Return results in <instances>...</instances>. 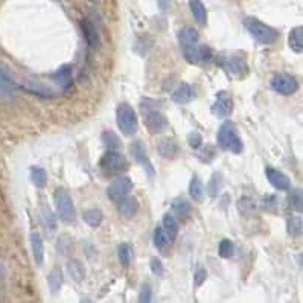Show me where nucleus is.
I'll use <instances>...</instances> for the list:
<instances>
[{"mask_svg":"<svg viewBox=\"0 0 303 303\" xmlns=\"http://www.w3.org/2000/svg\"><path fill=\"white\" fill-rule=\"evenodd\" d=\"M67 273L75 282H83L86 279V267L78 259H70L67 262Z\"/></svg>","mask_w":303,"mask_h":303,"instance_id":"nucleus-22","label":"nucleus"},{"mask_svg":"<svg viewBox=\"0 0 303 303\" xmlns=\"http://www.w3.org/2000/svg\"><path fill=\"white\" fill-rule=\"evenodd\" d=\"M265 177L270 181V184L273 187H276L277 191H288L291 187V180L288 175L273 168V166H267L265 168Z\"/></svg>","mask_w":303,"mask_h":303,"instance_id":"nucleus-12","label":"nucleus"},{"mask_svg":"<svg viewBox=\"0 0 303 303\" xmlns=\"http://www.w3.org/2000/svg\"><path fill=\"white\" fill-rule=\"evenodd\" d=\"M116 121H118L119 130L122 131L125 136H132V134L137 131L139 121H137L136 110L131 107L130 104H127V102L118 105V110H116Z\"/></svg>","mask_w":303,"mask_h":303,"instance_id":"nucleus-5","label":"nucleus"},{"mask_svg":"<svg viewBox=\"0 0 303 303\" xmlns=\"http://www.w3.org/2000/svg\"><path fill=\"white\" fill-rule=\"evenodd\" d=\"M99 166L105 173H121L127 168V159L118 151H107L101 157Z\"/></svg>","mask_w":303,"mask_h":303,"instance_id":"nucleus-7","label":"nucleus"},{"mask_svg":"<svg viewBox=\"0 0 303 303\" xmlns=\"http://www.w3.org/2000/svg\"><path fill=\"white\" fill-rule=\"evenodd\" d=\"M288 44H290V47L294 50V52H297V53H300L303 50V29L302 26H296L291 32H290V35H288Z\"/></svg>","mask_w":303,"mask_h":303,"instance_id":"nucleus-27","label":"nucleus"},{"mask_svg":"<svg viewBox=\"0 0 303 303\" xmlns=\"http://www.w3.org/2000/svg\"><path fill=\"white\" fill-rule=\"evenodd\" d=\"M177 37H178V42H180L183 49L192 47V46L198 43V32H197V29H194L191 26L180 28L178 32H177Z\"/></svg>","mask_w":303,"mask_h":303,"instance_id":"nucleus-18","label":"nucleus"},{"mask_svg":"<svg viewBox=\"0 0 303 303\" xmlns=\"http://www.w3.org/2000/svg\"><path fill=\"white\" fill-rule=\"evenodd\" d=\"M288 203H290V206H291V209H293V211H296V212H302V209H303L302 191H300V189L293 191V192L288 195Z\"/></svg>","mask_w":303,"mask_h":303,"instance_id":"nucleus-38","label":"nucleus"},{"mask_svg":"<svg viewBox=\"0 0 303 303\" xmlns=\"http://www.w3.org/2000/svg\"><path fill=\"white\" fill-rule=\"evenodd\" d=\"M163 230H165V233L168 235V238L174 241L175 238H177V235H178V222H177V219L174 215H165L163 217V227H162Z\"/></svg>","mask_w":303,"mask_h":303,"instance_id":"nucleus-32","label":"nucleus"},{"mask_svg":"<svg viewBox=\"0 0 303 303\" xmlns=\"http://www.w3.org/2000/svg\"><path fill=\"white\" fill-rule=\"evenodd\" d=\"M22 88L26 90L28 93H32V94H35V96L46 98V99H49V98H56V94H58L56 90H53L52 87L46 86L44 83H39V81H25V83L22 84Z\"/></svg>","mask_w":303,"mask_h":303,"instance_id":"nucleus-15","label":"nucleus"},{"mask_svg":"<svg viewBox=\"0 0 303 303\" xmlns=\"http://www.w3.org/2000/svg\"><path fill=\"white\" fill-rule=\"evenodd\" d=\"M233 242L230 241V239H227V238H224V239H221L219 241V245H218V255L221 256V258H224V259H227V258H230L232 255H233Z\"/></svg>","mask_w":303,"mask_h":303,"instance_id":"nucleus-39","label":"nucleus"},{"mask_svg":"<svg viewBox=\"0 0 303 303\" xmlns=\"http://www.w3.org/2000/svg\"><path fill=\"white\" fill-rule=\"evenodd\" d=\"M137 303H154L153 290H151V287H149L148 283H143V285L140 287Z\"/></svg>","mask_w":303,"mask_h":303,"instance_id":"nucleus-41","label":"nucleus"},{"mask_svg":"<svg viewBox=\"0 0 303 303\" xmlns=\"http://www.w3.org/2000/svg\"><path fill=\"white\" fill-rule=\"evenodd\" d=\"M29 242H31V250H32L34 262L39 267H42L44 263V244L42 235L37 233V232H32L29 235Z\"/></svg>","mask_w":303,"mask_h":303,"instance_id":"nucleus-17","label":"nucleus"},{"mask_svg":"<svg viewBox=\"0 0 303 303\" xmlns=\"http://www.w3.org/2000/svg\"><path fill=\"white\" fill-rule=\"evenodd\" d=\"M83 219L90 227H99L104 221V214L99 209H88L83 214Z\"/></svg>","mask_w":303,"mask_h":303,"instance_id":"nucleus-33","label":"nucleus"},{"mask_svg":"<svg viewBox=\"0 0 303 303\" xmlns=\"http://www.w3.org/2000/svg\"><path fill=\"white\" fill-rule=\"evenodd\" d=\"M221 187H222V174H212V177H211V180L207 183V192H209V195L211 197L218 195L219 191H221Z\"/></svg>","mask_w":303,"mask_h":303,"instance_id":"nucleus-35","label":"nucleus"},{"mask_svg":"<svg viewBox=\"0 0 303 303\" xmlns=\"http://www.w3.org/2000/svg\"><path fill=\"white\" fill-rule=\"evenodd\" d=\"M189 8H191V12H192L194 18L197 20V23L206 25V22H207V11H206L204 3L198 2V0H194V2H189Z\"/></svg>","mask_w":303,"mask_h":303,"instance_id":"nucleus-25","label":"nucleus"},{"mask_svg":"<svg viewBox=\"0 0 303 303\" xmlns=\"http://www.w3.org/2000/svg\"><path fill=\"white\" fill-rule=\"evenodd\" d=\"M118 258H119V262H121L124 267H128L131 262H132V258H134L132 245L128 244V242H122V244L118 247Z\"/></svg>","mask_w":303,"mask_h":303,"instance_id":"nucleus-30","label":"nucleus"},{"mask_svg":"<svg viewBox=\"0 0 303 303\" xmlns=\"http://www.w3.org/2000/svg\"><path fill=\"white\" fill-rule=\"evenodd\" d=\"M244 26L247 28V31L250 32L253 40L259 44H273L279 39V32L274 28L265 25L256 17H247L244 20Z\"/></svg>","mask_w":303,"mask_h":303,"instance_id":"nucleus-3","label":"nucleus"},{"mask_svg":"<svg viewBox=\"0 0 303 303\" xmlns=\"http://www.w3.org/2000/svg\"><path fill=\"white\" fill-rule=\"evenodd\" d=\"M171 207H173L174 215H177L180 218H187L191 215V211H192L191 204L186 200H183V198H175L173 201V204H171Z\"/></svg>","mask_w":303,"mask_h":303,"instance_id":"nucleus-31","label":"nucleus"},{"mask_svg":"<svg viewBox=\"0 0 303 303\" xmlns=\"http://www.w3.org/2000/svg\"><path fill=\"white\" fill-rule=\"evenodd\" d=\"M287 227H288V233L291 236H299L302 233V219L299 217L288 218Z\"/></svg>","mask_w":303,"mask_h":303,"instance_id":"nucleus-40","label":"nucleus"},{"mask_svg":"<svg viewBox=\"0 0 303 303\" xmlns=\"http://www.w3.org/2000/svg\"><path fill=\"white\" fill-rule=\"evenodd\" d=\"M157 151L160 153L162 157L165 159H174L177 154H178V145L177 142L173 140V139H163L159 142V146H157Z\"/></svg>","mask_w":303,"mask_h":303,"instance_id":"nucleus-23","label":"nucleus"},{"mask_svg":"<svg viewBox=\"0 0 303 303\" xmlns=\"http://www.w3.org/2000/svg\"><path fill=\"white\" fill-rule=\"evenodd\" d=\"M53 201H55V209H56L58 218L66 224H72L77 218V211H75V204H73L70 194L66 189L58 187L53 194Z\"/></svg>","mask_w":303,"mask_h":303,"instance_id":"nucleus-4","label":"nucleus"},{"mask_svg":"<svg viewBox=\"0 0 303 303\" xmlns=\"http://www.w3.org/2000/svg\"><path fill=\"white\" fill-rule=\"evenodd\" d=\"M149 267H151L153 274H156V276H163L165 268H163V263L160 262V259H157V258H151V260H149Z\"/></svg>","mask_w":303,"mask_h":303,"instance_id":"nucleus-44","label":"nucleus"},{"mask_svg":"<svg viewBox=\"0 0 303 303\" xmlns=\"http://www.w3.org/2000/svg\"><path fill=\"white\" fill-rule=\"evenodd\" d=\"M218 146L224 151H230L233 154H239L244 149L242 140L238 136L236 125L232 121H224L217 132Z\"/></svg>","mask_w":303,"mask_h":303,"instance_id":"nucleus-2","label":"nucleus"},{"mask_svg":"<svg viewBox=\"0 0 303 303\" xmlns=\"http://www.w3.org/2000/svg\"><path fill=\"white\" fill-rule=\"evenodd\" d=\"M154 244L159 250H163L171 244V239L168 238V235L165 233V230L162 227H157L154 230Z\"/></svg>","mask_w":303,"mask_h":303,"instance_id":"nucleus-36","label":"nucleus"},{"mask_svg":"<svg viewBox=\"0 0 303 303\" xmlns=\"http://www.w3.org/2000/svg\"><path fill=\"white\" fill-rule=\"evenodd\" d=\"M271 87L274 91L283 94V96H290L293 93L297 91V80L293 75L288 73H276L271 80Z\"/></svg>","mask_w":303,"mask_h":303,"instance_id":"nucleus-9","label":"nucleus"},{"mask_svg":"<svg viewBox=\"0 0 303 303\" xmlns=\"http://www.w3.org/2000/svg\"><path fill=\"white\" fill-rule=\"evenodd\" d=\"M238 209L242 215H250L253 212H256L258 209V203L250 198V197H242L239 201H238Z\"/></svg>","mask_w":303,"mask_h":303,"instance_id":"nucleus-34","label":"nucleus"},{"mask_svg":"<svg viewBox=\"0 0 303 303\" xmlns=\"http://www.w3.org/2000/svg\"><path fill=\"white\" fill-rule=\"evenodd\" d=\"M102 143L110 148L108 151H115L121 145V139L113 132V131H104L102 132Z\"/></svg>","mask_w":303,"mask_h":303,"instance_id":"nucleus-37","label":"nucleus"},{"mask_svg":"<svg viewBox=\"0 0 303 303\" xmlns=\"http://www.w3.org/2000/svg\"><path fill=\"white\" fill-rule=\"evenodd\" d=\"M221 66L227 70L229 75L236 77V78H241V77H244L247 73V64H245V61L241 56H236V55L222 58Z\"/></svg>","mask_w":303,"mask_h":303,"instance_id":"nucleus-11","label":"nucleus"},{"mask_svg":"<svg viewBox=\"0 0 303 303\" xmlns=\"http://www.w3.org/2000/svg\"><path fill=\"white\" fill-rule=\"evenodd\" d=\"M63 280H64V277H63V271L60 270V268H53L50 273H49V276H47V285H49V290L52 291V293H58L60 291V288L63 287Z\"/></svg>","mask_w":303,"mask_h":303,"instance_id":"nucleus-29","label":"nucleus"},{"mask_svg":"<svg viewBox=\"0 0 303 303\" xmlns=\"http://www.w3.org/2000/svg\"><path fill=\"white\" fill-rule=\"evenodd\" d=\"M183 55L189 63L200 64V63H206L212 60V49L204 44H195L192 47L183 49Z\"/></svg>","mask_w":303,"mask_h":303,"instance_id":"nucleus-10","label":"nucleus"},{"mask_svg":"<svg viewBox=\"0 0 303 303\" xmlns=\"http://www.w3.org/2000/svg\"><path fill=\"white\" fill-rule=\"evenodd\" d=\"M192 98H194V90L186 83H183L177 90H174L173 94H171V99L178 105H184V104L191 102Z\"/></svg>","mask_w":303,"mask_h":303,"instance_id":"nucleus-20","label":"nucleus"},{"mask_svg":"<svg viewBox=\"0 0 303 303\" xmlns=\"http://www.w3.org/2000/svg\"><path fill=\"white\" fill-rule=\"evenodd\" d=\"M215 157H217V149H215L212 145H209V146H204V148L200 151V160H201V162H204V163H209V162H212Z\"/></svg>","mask_w":303,"mask_h":303,"instance_id":"nucleus-42","label":"nucleus"},{"mask_svg":"<svg viewBox=\"0 0 303 303\" xmlns=\"http://www.w3.org/2000/svg\"><path fill=\"white\" fill-rule=\"evenodd\" d=\"M118 209H119V214L122 217L130 219L137 214V201L131 197H127L121 203H118Z\"/></svg>","mask_w":303,"mask_h":303,"instance_id":"nucleus-26","label":"nucleus"},{"mask_svg":"<svg viewBox=\"0 0 303 303\" xmlns=\"http://www.w3.org/2000/svg\"><path fill=\"white\" fill-rule=\"evenodd\" d=\"M29 178H31L32 184L39 189H43L44 186L47 184V174L42 166H31Z\"/></svg>","mask_w":303,"mask_h":303,"instance_id":"nucleus-28","label":"nucleus"},{"mask_svg":"<svg viewBox=\"0 0 303 303\" xmlns=\"http://www.w3.org/2000/svg\"><path fill=\"white\" fill-rule=\"evenodd\" d=\"M128 151H130L131 157L134 159V162L139 163V165H142L146 169V173H154V168H153V165H151V162L148 159L146 149H145V146H143V143L140 140L132 142L130 145V148H128Z\"/></svg>","mask_w":303,"mask_h":303,"instance_id":"nucleus-13","label":"nucleus"},{"mask_svg":"<svg viewBox=\"0 0 303 303\" xmlns=\"http://www.w3.org/2000/svg\"><path fill=\"white\" fill-rule=\"evenodd\" d=\"M206 277H207L206 270H204V268H198V270L195 271V276H194V279H195V285H197V287L203 285V283H204V280H206Z\"/></svg>","mask_w":303,"mask_h":303,"instance_id":"nucleus-45","label":"nucleus"},{"mask_svg":"<svg viewBox=\"0 0 303 303\" xmlns=\"http://www.w3.org/2000/svg\"><path fill=\"white\" fill-rule=\"evenodd\" d=\"M140 111L143 116V122L145 127L148 128L149 132L153 134H159L168 127V119L165 118V115L159 110V105L156 101L153 99H142L140 102Z\"/></svg>","mask_w":303,"mask_h":303,"instance_id":"nucleus-1","label":"nucleus"},{"mask_svg":"<svg viewBox=\"0 0 303 303\" xmlns=\"http://www.w3.org/2000/svg\"><path fill=\"white\" fill-rule=\"evenodd\" d=\"M81 29H83V34H84V39H86L87 44L93 49L99 47V43H101V37H99V32L98 29L94 28V25L88 20H83L81 22Z\"/></svg>","mask_w":303,"mask_h":303,"instance_id":"nucleus-19","label":"nucleus"},{"mask_svg":"<svg viewBox=\"0 0 303 303\" xmlns=\"http://www.w3.org/2000/svg\"><path fill=\"white\" fill-rule=\"evenodd\" d=\"M15 96H17V84L14 78L3 69H0V99L12 101L15 99Z\"/></svg>","mask_w":303,"mask_h":303,"instance_id":"nucleus-14","label":"nucleus"},{"mask_svg":"<svg viewBox=\"0 0 303 303\" xmlns=\"http://www.w3.org/2000/svg\"><path fill=\"white\" fill-rule=\"evenodd\" d=\"M187 143H189V146H191L192 149H200L201 145H203V137H201V134L197 132V131L189 132V134H187Z\"/></svg>","mask_w":303,"mask_h":303,"instance_id":"nucleus-43","label":"nucleus"},{"mask_svg":"<svg viewBox=\"0 0 303 303\" xmlns=\"http://www.w3.org/2000/svg\"><path fill=\"white\" fill-rule=\"evenodd\" d=\"M50 78L53 81H56L60 86L69 87L70 83H72V66L70 64H66V66L60 67L55 73L50 75Z\"/></svg>","mask_w":303,"mask_h":303,"instance_id":"nucleus-24","label":"nucleus"},{"mask_svg":"<svg viewBox=\"0 0 303 303\" xmlns=\"http://www.w3.org/2000/svg\"><path fill=\"white\" fill-rule=\"evenodd\" d=\"M81 303H91L90 300H87V299H84V300H81Z\"/></svg>","mask_w":303,"mask_h":303,"instance_id":"nucleus-46","label":"nucleus"},{"mask_svg":"<svg viewBox=\"0 0 303 303\" xmlns=\"http://www.w3.org/2000/svg\"><path fill=\"white\" fill-rule=\"evenodd\" d=\"M211 111L214 116L217 118H227L233 113V99L232 94L227 90H221L218 91L215 96V102L211 107Z\"/></svg>","mask_w":303,"mask_h":303,"instance_id":"nucleus-8","label":"nucleus"},{"mask_svg":"<svg viewBox=\"0 0 303 303\" xmlns=\"http://www.w3.org/2000/svg\"><path fill=\"white\" fill-rule=\"evenodd\" d=\"M132 189V181L130 177L121 175L118 178H115L108 187H107V197L113 201V203H121L124 198L128 197V194Z\"/></svg>","mask_w":303,"mask_h":303,"instance_id":"nucleus-6","label":"nucleus"},{"mask_svg":"<svg viewBox=\"0 0 303 303\" xmlns=\"http://www.w3.org/2000/svg\"><path fill=\"white\" fill-rule=\"evenodd\" d=\"M189 195L197 203L204 201V186H203V181L198 175H194L189 183Z\"/></svg>","mask_w":303,"mask_h":303,"instance_id":"nucleus-21","label":"nucleus"},{"mask_svg":"<svg viewBox=\"0 0 303 303\" xmlns=\"http://www.w3.org/2000/svg\"><path fill=\"white\" fill-rule=\"evenodd\" d=\"M40 221H42V227H43L46 236H49V238L53 236V233L56 230V218L47 204H43V207L40 211Z\"/></svg>","mask_w":303,"mask_h":303,"instance_id":"nucleus-16","label":"nucleus"}]
</instances>
